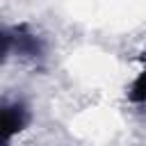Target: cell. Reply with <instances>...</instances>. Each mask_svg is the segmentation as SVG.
Segmentation results:
<instances>
[{"mask_svg": "<svg viewBox=\"0 0 146 146\" xmlns=\"http://www.w3.org/2000/svg\"><path fill=\"white\" fill-rule=\"evenodd\" d=\"M27 110L23 103H11V105H5V137L9 139L14 132H21L27 123Z\"/></svg>", "mask_w": 146, "mask_h": 146, "instance_id": "6da1fadb", "label": "cell"}, {"mask_svg": "<svg viewBox=\"0 0 146 146\" xmlns=\"http://www.w3.org/2000/svg\"><path fill=\"white\" fill-rule=\"evenodd\" d=\"M128 98L132 103H146V68L135 78V82L128 91Z\"/></svg>", "mask_w": 146, "mask_h": 146, "instance_id": "7a4b0ae2", "label": "cell"}]
</instances>
